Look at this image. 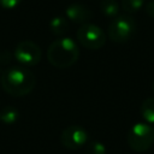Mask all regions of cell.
Listing matches in <instances>:
<instances>
[{
  "instance_id": "obj_1",
  "label": "cell",
  "mask_w": 154,
  "mask_h": 154,
  "mask_svg": "<svg viewBox=\"0 0 154 154\" xmlns=\"http://www.w3.org/2000/svg\"><path fill=\"white\" fill-rule=\"evenodd\" d=\"M2 89L16 97H22L31 93L36 85L35 73L23 65L7 67L0 77Z\"/></svg>"
},
{
  "instance_id": "obj_2",
  "label": "cell",
  "mask_w": 154,
  "mask_h": 154,
  "mask_svg": "<svg viewBox=\"0 0 154 154\" xmlns=\"http://www.w3.org/2000/svg\"><path fill=\"white\" fill-rule=\"evenodd\" d=\"M79 55V48L71 37H60L53 41L47 49V59L57 69L72 66Z\"/></svg>"
},
{
  "instance_id": "obj_3",
  "label": "cell",
  "mask_w": 154,
  "mask_h": 154,
  "mask_svg": "<svg viewBox=\"0 0 154 154\" xmlns=\"http://www.w3.org/2000/svg\"><path fill=\"white\" fill-rule=\"evenodd\" d=\"M128 144L135 152H146L154 144V128L147 123H136L128 132Z\"/></svg>"
},
{
  "instance_id": "obj_4",
  "label": "cell",
  "mask_w": 154,
  "mask_h": 154,
  "mask_svg": "<svg viewBox=\"0 0 154 154\" xmlns=\"http://www.w3.org/2000/svg\"><path fill=\"white\" fill-rule=\"evenodd\" d=\"M136 31V22L130 14L117 16L108 25L107 35L116 43L128 42Z\"/></svg>"
},
{
  "instance_id": "obj_5",
  "label": "cell",
  "mask_w": 154,
  "mask_h": 154,
  "mask_svg": "<svg viewBox=\"0 0 154 154\" xmlns=\"http://www.w3.org/2000/svg\"><path fill=\"white\" fill-rule=\"evenodd\" d=\"M77 40L87 49H100L106 43V34L100 26L84 23L77 30Z\"/></svg>"
},
{
  "instance_id": "obj_6",
  "label": "cell",
  "mask_w": 154,
  "mask_h": 154,
  "mask_svg": "<svg viewBox=\"0 0 154 154\" xmlns=\"http://www.w3.org/2000/svg\"><path fill=\"white\" fill-rule=\"evenodd\" d=\"M14 58L17 59V61H19L20 65L31 67L38 64V61L41 60V49L35 42L25 40L16 46Z\"/></svg>"
},
{
  "instance_id": "obj_7",
  "label": "cell",
  "mask_w": 154,
  "mask_h": 154,
  "mask_svg": "<svg viewBox=\"0 0 154 154\" xmlns=\"http://www.w3.org/2000/svg\"><path fill=\"white\" fill-rule=\"evenodd\" d=\"M61 144L71 150L82 148L88 142V132L79 125H70L65 128L60 135Z\"/></svg>"
},
{
  "instance_id": "obj_8",
  "label": "cell",
  "mask_w": 154,
  "mask_h": 154,
  "mask_svg": "<svg viewBox=\"0 0 154 154\" xmlns=\"http://www.w3.org/2000/svg\"><path fill=\"white\" fill-rule=\"evenodd\" d=\"M65 13H66V17L71 22L79 23V24L88 23V20H90L93 18V12L88 7H85L84 5L78 4V2L69 5L65 10Z\"/></svg>"
},
{
  "instance_id": "obj_9",
  "label": "cell",
  "mask_w": 154,
  "mask_h": 154,
  "mask_svg": "<svg viewBox=\"0 0 154 154\" xmlns=\"http://www.w3.org/2000/svg\"><path fill=\"white\" fill-rule=\"evenodd\" d=\"M67 29H69V22L65 17L55 16L49 22V30L52 31L53 35L61 36L67 31Z\"/></svg>"
},
{
  "instance_id": "obj_10",
  "label": "cell",
  "mask_w": 154,
  "mask_h": 154,
  "mask_svg": "<svg viewBox=\"0 0 154 154\" xmlns=\"http://www.w3.org/2000/svg\"><path fill=\"white\" fill-rule=\"evenodd\" d=\"M140 112L147 124H154V97H147L143 100Z\"/></svg>"
},
{
  "instance_id": "obj_11",
  "label": "cell",
  "mask_w": 154,
  "mask_h": 154,
  "mask_svg": "<svg viewBox=\"0 0 154 154\" xmlns=\"http://www.w3.org/2000/svg\"><path fill=\"white\" fill-rule=\"evenodd\" d=\"M18 109L13 106H4L0 109V120L5 125H12L18 120Z\"/></svg>"
},
{
  "instance_id": "obj_12",
  "label": "cell",
  "mask_w": 154,
  "mask_h": 154,
  "mask_svg": "<svg viewBox=\"0 0 154 154\" xmlns=\"http://www.w3.org/2000/svg\"><path fill=\"white\" fill-rule=\"evenodd\" d=\"M101 12L109 18H116L119 13V4L117 0H103L101 2Z\"/></svg>"
},
{
  "instance_id": "obj_13",
  "label": "cell",
  "mask_w": 154,
  "mask_h": 154,
  "mask_svg": "<svg viewBox=\"0 0 154 154\" xmlns=\"http://www.w3.org/2000/svg\"><path fill=\"white\" fill-rule=\"evenodd\" d=\"M144 4V0H122V8L126 13H135L137 12Z\"/></svg>"
},
{
  "instance_id": "obj_14",
  "label": "cell",
  "mask_w": 154,
  "mask_h": 154,
  "mask_svg": "<svg viewBox=\"0 0 154 154\" xmlns=\"http://www.w3.org/2000/svg\"><path fill=\"white\" fill-rule=\"evenodd\" d=\"M85 154H106V147L100 141H91L87 144Z\"/></svg>"
},
{
  "instance_id": "obj_15",
  "label": "cell",
  "mask_w": 154,
  "mask_h": 154,
  "mask_svg": "<svg viewBox=\"0 0 154 154\" xmlns=\"http://www.w3.org/2000/svg\"><path fill=\"white\" fill-rule=\"evenodd\" d=\"M20 0H0V6L4 7V8H7V10H11V8H14L19 5Z\"/></svg>"
},
{
  "instance_id": "obj_16",
  "label": "cell",
  "mask_w": 154,
  "mask_h": 154,
  "mask_svg": "<svg viewBox=\"0 0 154 154\" xmlns=\"http://www.w3.org/2000/svg\"><path fill=\"white\" fill-rule=\"evenodd\" d=\"M146 12H147V14H148L149 17L154 18V0L149 1V2L146 5Z\"/></svg>"
},
{
  "instance_id": "obj_17",
  "label": "cell",
  "mask_w": 154,
  "mask_h": 154,
  "mask_svg": "<svg viewBox=\"0 0 154 154\" xmlns=\"http://www.w3.org/2000/svg\"><path fill=\"white\" fill-rule=\"evenodd\" d=\"M153 91H154V82H153Z\"/></svg>"
}]
</instances>
